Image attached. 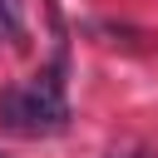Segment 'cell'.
Returning <instances> with one entry per match:
<instances>
[{"mask_svg":"<svg viewBox=\"0 0 158 158\" xmlns=\"http://www.w3.org/2000/svg\"><path fill=\"white\" fill-rule=\"evenodd\" d=\"M0 123L10 133H25V138H44V133H59L69 123V109L59 99V84L54 79H40L30 89H10L0 94Z\"/></svg>","mask_w":158,"mask_h":158,"instance_id":"6da1fadb","label":"cell"},{"mask_svg":"<svg viewBox=\"0 0 158 158\" xmlns=\"http://www.w3.org/2000/svg\"><path fill=\"white\" fill-rule=\"evenodd\" d=\"M15 30V20H10V0H0V35H10Z\"/></svg>","mask_w":158,"mask_h":158,"instance_id":"7a4b0ae2","label":"cell"},{"mask_svg":"<svg viewBox=\"0 0 158 158\" xmlns=\"http://www.w3.org/2000/svg\"><path fill=\"white\" fill-rule=\"evenodd\" d=\"M114 158H158V153H114Z\"/></svg>","mask_w":158,"mask_h":158,"instance_id":"3957f363","label":"cell"}]
</instances>
